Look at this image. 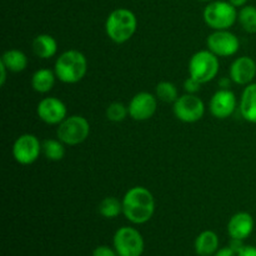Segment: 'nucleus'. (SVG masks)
<instances>
[{"label":"nucleus","mask_w":256,"mask_h":256,"mask_svg":"<svg viewBox=\"0 0 256 256\" xmlns=\"http://www.w3.org/2000/svg\"><path fill=\"white\" fill-rule=\"evenodd\" d=\"M154 212V195L146 188H132L122 198V214L132 224H145L152 219Z\"/></svg>","instance_id":"nucleus-1"},{"label":"nucleus","mask_w":256,"mask_h":256,"mask_svg":"<svg viewBox=\"0 0 256 256\" xmlns=\"http://www.w3.org/2000/svg\"><path fill=\"white\" fill-rule=\"evenodd\" d=\"M138 20L134 12L125 8L112 10L105 22V32L109 39L116 44H124L136 32Z\"/></svg>","instance_id":"nucleus-2"},{"label":"nucleus","mask_w":256,"mask_h":256,"mask_svg":"<svg viewBox=\"0 0 256 256\" xmlns=\"http://www.w3.org/2000/svg\"><path fill=\"white\" fill-rule=\"evenodd\" d=\"M88 72V60L79 50H66L55 62L54 72L65 84L79 82Z\"/></svg>","instance_id":"nucleus-3"},{"label":"nucleus","mask_w":256,"mask_h":256,"mask_svg":"<svg viewBox=\"0 0 256 256\" xmlns=\"http://www.w3.org/2000/svg\"><path fill=\"white\" fill-rule=\"evenodd\" d=\"M236 8L230 2L214 0L210 2L204 9V20L208 26L214 30H228L238 20Z\"/></svg>","instance_id":"nucleus-4"},{"label":"nucleus","mask_w":256,"mask_h":256,"mask_svg":"<svg viewBox=\"0 0 256 256\" xmlns=\"http://www.w3.org/2000/svg\"><path fill=\"white\" fill-rule=\"evenodd\" d=\"M90 134V124L84 116L72 115L59 124L56 136L65 145H79L88 139Z\"/></svg>","instance_id":"nucleus-5"},{"label":"nucleus","mask_w":256,"mask_h":256,"mask_svg":"<svg viewBox=\"0 0 256 256\" xmlns=\"http://www.w3.org/2000/svg\"><path fill=\"white\" fill-rule=\"evenodd\" d=\"M219 72V58L210 50L195 52L189 62L190 76L205 84L214 79Z\"/></svg>","instance_id":"nucleus-6"},{"label":"nucleus","mask_w":256,"mask_h":256,"mask_svg":"<svg viewBox=\"0 0 256 256\" xmlns=\"http://www.w3.org/2000/svg\"><path fill=\"white\" fill-rule=\"evenodd\" d=\"M112 242L119 256H142L145 249L142 235L136 229L130 226L118 229Z\"/></svg>","instance_id":"nucleus-7"},{"label":"nucleus","mask_w":256,"mask_h":256,"mask_svg":"<svg viewBox=\"0 0 256 256\" xmlns=\"http://www.w3.org/2000/svg\"><path fill=\"white\" fill-rule=\"evenodd\" d=\"M174 114L182 122H196L204 116L205 105L195 94H185L174 102Z\"/></svg>","instance_id":"nucleus-8"},{"label":"nucleus","mask_w":256,"mask_h":256,"mask_svg":"<svg viewBox=\"0 0 256 256\" xmlns=\"http://www.w3.org/2000/svg\"><path fill=\"white\" fill-rule=\"evenodd\" d=\"M208 50L218 58H226L236 54L240 48L239 38L229 30H214L206 39Z\"/></svg>","instance_id":"nucleus-9"},{"label":"nucleus","mask_w":256,"mask_h":256,"mask_svg":"<svg viewBox=\"0 0 256 256\" xmlns=\"http://www.w3.org/2000/svg\"><path fill=\"white\" fill-rule=\"evenodd\" d=\"M40 152L42 142L32 134L20 135L12 145V156L22 165H30L36 162Z\"/></svg>","instance_id":"nucleus-10"},{"label":"nucleus","mask_w":256,"mask_h":256,"mask_svg":"<svg viewBox=\"0 0 256 256\" xmlns=\"http://www.w3.org/2000/svg\"><path fill=\"white\" fill-rule=\"evenodd\" d=\"M36 114L45 124L59 125L62 120L66 119L68 110L62 100L49 96L40 100L36 108Z\"/></svg>","instance_id":"nucleus-11"},{"label":"nucleus","mask_w":256,"mask_h":256,"mask_svg":"<svg viewBox=\"0 0 256 256\" xmlns=\"http://www.w3.org/2000/svg\"><path fill=\"white\" fill-rule=\"evenodd\" d=\"M158 98L146 92H138L130 102L129 115L136 122H145L155 114L158 108Z\"/></svg>","instance_id":"nucleus-12"},{"label":"nucleus","mask_w":256,"mask_h":256,"mask_svg":"<svg viewBox=\"0 0 256 256\" xmlns=\"http://www.w3.org/2000/svg\"><path fill=\"white\" fill-rule=\"evenodd\" d=\"M236 108V96L230 89H220L210 100V112L218 119H226Z\"/></svg>","instance_id":"nucleus-13"},{"label":"nucleus","mask_w":256,"mask_h":256,"mask_svg":"<svg viewBox=\"0 0 256 256\" xmlns=\"http://www.w3.org/2000/svg\"><path fill=\"white\" fill-rule=\"evenodd\" d=\"M256 76V62L250 56H240L230 66V79L238 85L252 84Z\"/></svg>","instance_id":"nucleus-14"},{"label":"nucleus","mask_w":256,"mask_h":256,"mask_svg":"<svg viewBox=\"0 0 256 256\" xmlns=\"http://www.w3.org/2000/svg\"><path fill=\"white\" fill-rule=\"evenodd\" d=\"M254 225V219L249 212H236L230 218L228 222V234L232 239L245 240L252 235Z\"/></svg>","instance_id":"nucleus-15"},{"label":"nucleus","mask_w":256,"mask_h":256,"mask_svg":"<svg viewBox=\"0 0 256 256\" xmlns=\"http://www.w3.org/2000/svg\"><path fill=\"white\" fill-rule=\"evenodd\" d=\"M194 248L199 256H214L219 250V236L212 230H205L198 235Z\"/></svg>","instance_id":"nucleus-16"},{"label":"nucleus","mask_w":256,"mask_h":256,"mask_svg":"<svg viewBox=\"0 0 256 256\" xmlns=\"http://www.w3.org/2000/svg\"><path fill=\"white\" fill-rule=\"evenodd\" d=\"M240 114L246 122L256 124V82L246 85L240 100Z\"/></svg>","instance_id":"nucleus-17"},{"label":"nucleus","mask_w":256,"mask_h":256,"mask_svg":"<svg viewBox=\"0 0 256 256\" xmlns=\"http://www.w3.org/2000/svg\"><path fill=\"white\" fill-rule=\"evenodd\" d=\"M32 52L40 59H50L58 52V42L52 35L40 34L32 40Z\"/></svg>","instance_id":"nucleus-18"},{"label":"nucleus","mask_w":256,"mask_h":256,"mask_svg":"<svg viewBox=\"0 0 256 256\" xmlns=\"http://www.w3.org/2000/svg\"><path fill=\"white\" fill-rule=\"evenodd\" d=\"M55 78H56V75L50 69L36 70L32 76V89L36 92H40V94L49 92L54 86Z\"/></svg>","instance_id":"nucleus-19"},{"label":"nucleus","mask_w":256,"mask_h":256,"mask_svg":"<svg viewBox=\"0 0 256 256\" xmlns=\"http://www.w3.org/2000/svg\"><path fill=\"white\" fill-rule=\"evenodd\" d=\"M0 62L12 72H24L28 66V56L18 49H10L5 52Z\"/></svg>","instance_id":"nucleus-20"},{"label":"nucleus","mask_w":256,"mask_h":256,"mask_svg":"<svg viewBox=\"0 0 256 256\" xmlns=\"http://www.w3.org/2000/svg\"><path fill=\"white\" fill-rule=\"evenodd\" d=\"M64 145V142H60L59 139H46L42 142V152L48 160L59 162L65 155Z\"/></svg>","instance_id":"nucleus-21"},{"label":"nucleus","mask_w":256,"mask_h":256,"mask_svg":"<svg viewBox=\"0 0 256 256\" xmlns=\"http://www.w3.org/2000/svg\"><path fill=\"white\" fill-rule=\"evenodd\" d=\"M99 212L105 219H115L122 212V202L114 196L105 198L100 202Z\"/></svg>","instance_id":"nucleus-22"},{"label":"nucleus","mask_w":256,"mask_h":256,"mask_svg":"<svg viewBox=\"0 0 256 256\" xmlns=\"http://www.w3.org/2000/svg\"><path fill=\"white\" fill-rule=\"evenodd\" d=\"M238 20L242 29L250 34L256 32V8L252 5H245L238 14Z\"/></svg>","instance_id":"nucleus-23"},{"label":"nucleus","mask_w":256,"mask_h":256,"mask_svg":"<svg viewBox=\"0 0 256 256\" xmlns=\"http://www.w3.org/2000/svg\"><path fill=\"white\" fill-rule=\"evenodd\" d=\"M155 94L159 100L164 102H175L179 98V92H178L176 85L172 84L170 82H162L156 85V89H155Z\"/></svg>","instance_id":"nucleus-24"},{"label":"nucleus","mask_w":256,"mask_h":256,"mask_svg":"<svg viewBox=\"0 0 256 256\" xmlns=\"http://www.w3.org/2000/svg\"><path fill=\"white\" fill-rule=\"evenodd\" d=\"M129 114V109L122 102H112L106 109V118L110 122H120Z\"/></svg>","instance_id":"nucleus-25"},{"label":"nucleus","mask_w":256,"mask_h":256,"mask_svg":"<svg viewBox=\"0 0 256 256\" xmlns=\"http://www.w3.org/2000/svg\"><path fill=\"white\" fill-rule=\"evenodd\" d=\"M200 86H202V82H198L194 78L189 76L184 82V89L188 94H196L200 90Z\"/></svg>","instance_id":"nucleus-26"},{"label":"nucleus","mask_w":256,"mask_h":256,"mask_svg":"<svg viewBox=\"0 0 256 256\" xmlns=\"http://www.w3.org/2000/svg\"><path fill=\"white\" fill-rule=\"evenodd\" d=\"M92 256H119L118 255L116 250L112 249L110 246L106 245H100V246L95 248L92 252Z\"/></svg>","instance_id":"nucleus-27"},{"label":"nucleus","mask_w":256,"mask_h":256,"mask_svg":"<svg viewBox=\"0 0 256 256\" xmlns=\"http://www.w3.org/2000/svg\"><path fill=\"white\" fill-rule=\"evenodd\" d=\"M244 240H239V239H232V242H230V244H229V248L230 249H232L234 250L235 252H236V254H239L240 252V250L242 249V248L245 246L244 245Z\"/></svg>","instance_id":"nucleus-28"},{"label":"nucleus","mask_w":256,"mask_h":256,"mask_svg":"<svg viewBox=\"0 0 256 256\" xmlns=\"http://www.w3.org/2000/svg\"><path fill=\"white\" fill-rule=\"evenodd\" d=\"M238 256H256V248L252 245H245Z\"/></svg>","instance_id":"nucleus-29"},{"label":"nucleus","mask_w":256,"mask_h":256,"mask_svg":"<svg viewBox=\"0 0 256 256\" xmlns=\"http://www.w3.org/2000/svg\"><path fill=\"white\" fill-rule=\"evenodd\" d=\"M214 256H238V254L234 252V250L230 249L229 246H226L218 250V252L214 254Z\"/></svg>","instance_id":"nucleus-30"},{"label":"nucleus","mask_w":256,"mask_h":256,"mask_svg":"<svg viewBox=\"0 0 256 256\" xmlns=\"http://www.w3.org/2000/svg\"><path fill=\"white\" fill-rule=\"evenodd\" d=\"M6 72H9V70L0 62V74H2L0 75V85H4L5 82H6Z\"/></svg>","instance_id":"nucleus-31"},{"label":"nucleus","mask_w":256,"mask_h":256,"mask_svg":"<svg viewBox=\"0 0 256 256\" xmlns=\"http://www.w3.org/2000/svg\"><path fill=\"white\" fill-rule=\"evenodd\" d=\"M230 80H232V79H229V78H222V79L219 82L220 88H222V89H229V88H230Z\"/></svg>","instance_id":"nucleus-32"},{"label":"nucleus","mask_w":256,"mask_h":256,"mask_svg":"<svg viewBox=\"0 0 256 256\" xmlns=\"http://www.w3.org/2000/svg\"><path fill=\"white\" fill-rule=\"evenodd\" d=\"M229 2H230V4L234 5L235 8H242L246 5L248 0H229Z\"/></svg>","instance_id":"nucleus-33"},{"label":"nucleus","mask_w":256,"mask_h":256,"mask_svg":"<svg viewBox=\"0 0 256 256\" xmlns=\"http://www.w3.org/2000/svg\"><path fill=\"white\" fill-rule=\"evenodd\" d=\"M200 2H214V0H200Z\"/></svg>","instance_id":"nucleus-34"}]
</instances>
